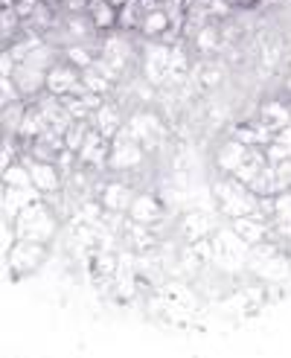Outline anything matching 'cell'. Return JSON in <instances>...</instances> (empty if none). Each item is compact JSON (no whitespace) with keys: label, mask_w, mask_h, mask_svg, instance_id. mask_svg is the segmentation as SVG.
I'll return each mask as SVG.
<instances>
[{"label":"cell","mask_w":291,"mask_h":358,"mask_svg":"<svg viewBox=\"0 0 291 358\" xmlns=\"http://www.w3.org/2000/svg\"><path fill=\"white\" fill-rule=\"evenodd\" d=\"M143 15H146V9L140 6V0H125V3L120 6L117 27H120L122 32H134V29H140V24H143Z\"/></svg>","instance_id":"obj_18"},{"label":"cell","mask_w":291,"mask_h":358,"mask_svg":"<svg viewBox=\"0 0 291 358\" xmlns=\"http://www.w3.org/2000/svg\"><path fill=\"white\" fill-rule=\"evenodd\" d=\"M260 207V195L253 192L250 187H242L239 192H233V195H227V199H222L215 204V210H218V216L222 219H242V216H250L253 210Z\"/></svg>","instance_id":"obj_5"},{"label":"cell","mask_w":291,"mask_h":358,"mask_svg":"<svg viewBox=\"0 0 291 358\" xmlns=\"http://www.w3.org/2000/svg\"><path fill=\"white\" fill-rule=\"evenodd\" d=\"M90 122H94V129H99L108 140H111V137L122 129V125H125V122H122V114H120V105H117V102H108V99L94 111Z\"/></svg>","instance_id":"obj_13"},{"label":"cell","mask_w":291,"mask_h":358,"mask_svg":"<svg viewBox=\"0 0 291 358\" xmlns=\"http://www.w3.org/2000/svg\"><path fill=\"white\" fill-rule=\"evenodd\" d=\"M47 259V242H32V239H15V245L6 250V268L12 277H27L38 271Z\"/></svg>","instance_id":"obj_2"},{"label":"cell","mask_w":291,"mask_h":358,"mask_svg":"<svg viewBox=\"0 0 291 358\" xmlns=\"http://www.w3.org/2000/svg\"><path fill=\"white\" fill-rule=\"evenodd\" d=\"M62 56H64V62H70L73 67H79V70H85V67H90L94 64V52H90V47L87 44H82V41H73V44H64V50H62Z\"/></svg>","instance_id":"obj_20"},{"label":"cell","mask_w":291,"mask_h":358,"mask_svg":"<svg viewBox=\"0 0 291 358\" xmlns=\"http://www.w3.org/2000/svg\"><path fill=\"white\" fill-rule=\"evenodd\" d=\"M260 120L268 125V129L280 131V129H285V125L291 122V108H288L285 102L268 99V102H262V105H260Z\"/></svg>","instance_id":"obj_16"},{"label":"cell","mask_w":291,"mask_h":358,"mask_svg":"<svg viewBox=\"0 0 291 358\" xmlns=\"http://www.w3.org/2000/svg\"><path fill=\"white\" fill-rule=\"evenodd\" d=\"M265 149V160L271 166H280V164H285V160H291V146L288 143H283V140H271L268 146H262Z\"/></svg>","instance_id":"obj_25"},{"label":"cell","mask_w":291,"mask_h":358,"mask_svg":"<svg viewBox=\"0 0 291 358\" xmlns=\"http://www.w3.org/2000/svg\"><path fill=\"white\" fill-rule=\"evenodd\" d=\"M248 149H250V146H245V143L236 140V137L227 140V143H222V146H218V152H215V166H218V172H222V175H233L236 169L245 164Z\"/></svg>","instance_id":"obj_11"},{"label":"cell","mask_w":291,"mask_h":358,"mask_svg":"<svg viewBox=\"0 0 291 358\" xmlns=\"http://www.w3.org/2000/svg\"><path fill=\"white\" fill-rule=\"evenodd\" d=\"M213 227H215V222H213L210 213H204V210H192V213H187V216H184V222H180V234H184L190 242H195V239L210 236V234H213Z\"/></svg>","instance_id":"obj_14"},{"label":"cell","mask_w":291,"mask_h":358,"mask_svg":"<svg viewBox=\"0 0 291 358\" xmlns=\"http://www.w3.org/2000/svg\"><path fill=\"white\" fill-rule=\"evenodd\" d=\"M82 82H85V87H87V91H94V94H102V96H108V94H111L114 91V82H108L102 73H99V70L94 67V64H90V67H85L82 70Z\"/></svg>","instance_id":"obj_22"},{"label":"cell","mask_w":291,"mask_h":358,"mask_svg":"<svg viewBox=\"0 0 291 358\" xmlns=\"http://www.w3.org/2000/svg\"><path fill=\"white\" fill-rule=\"evenodd\" d=\"M132 52H134V47H132L129 32H108V35H105V41H102L99 56H105V59L111 62L114 67H120L122 73H125V67H129Z\"/></svg>","instance_id":"obj_10"},{"label":"cell","mask_w":291,"mask_h":358,"mask_svg":"<svg viewBox=\"0 0 291 358\" xmlns=\"http://www.w3.org/2000/svg\"><path fill=\"white\" fill-rule=\"evenodd\" d=\"M12 79L17 82V87H21V94L29 96V99H35L41 91H47V70L44 67H35L29 62H17Z\"/></svg>","instance_id":"obj_9"},{"label":"cell","mask_w":291,"mask_h":358,"mask_svg":"<svg viewBox=\"0 0 291 358\" xmlns=\"http://www.w3.org/2000/svg\"><path fill=\"white\" fill-rule=\"evenodd\" d=\"M277 175H280L283 189H291V160H285V164L277 166Z\"/></svg>","instance_id":"obj_26"},{"label":"cell","mask_w":291,"mask_h":358,"mask_svg":"<svg viewBox=\"0 0 291 358\" xmlns=\"http://www.w3.org/2000/svg\"><path fill=\"white\" fill-rule=\"evenodd\" d=\"M125 129H129L140 143L146 152H152L157 146V137L163 134V122L155 111H134L129 117V122H125Z\"/></svg>","instance_id":"obj_4"},{"label":"cell","mask_w":291,"mask_h":358,"mask_svg":"<svg viewBox=\"0 0 291 358\" xmlns=\"http://www.w3.org/2000/svg\"><path fill=\"white\" fill-rule=\"evenodd\" d=\"M24 114H27L24 99L21 102H12V105H3V131L6 134H17V131H21Z\"/></svg>","instance_id":"obj_23"},{"label":"cell","mask_w":291,"mask_h":358,"mask_svg":"<svg viewBox=\"0 0 291 358\" xmlns=\"http://www.w3.org/2000/svg\"><path fill=\"white\" fill-rule=\"evenodd\" d=\"M90 125H94L90 120H73V125H70L67 134H64V146L73 149V152H79L85 137H87V131H90Z\"/></svg>","instance_id":"obj_24"},{"label":"cell","mask_w":291,"mask_h":358,"mask_svg":"<svg viewBox=\"0 0 291 358\" xmlns=\"http://www.w3.org/2000/svg\"><path fill=\"white\" fill-rule=\"evenodd\" d=\"M129 219L146 227H157L163 219V201L152 192H137L129 207Z\"/></svg>","instance_id":"obj_8"},{"label":"cell","mask_w":291,"mask_h":358,"mask_svg":"<svg viewBox=\"0 0 291 358\" xmlns=\"http://www.w3.org/2000/svg\"><path fill=\"white\" fill-rule=\"evenodd\" d=\"M143 143L125 129H122L111 137V155H108V169H114V172H132L140 166V160H143Z\"/></svg>","instance_id":"obj_3"},{"label":"cell","mask_w":291,"mask_h":358,"mask_svg":"<svg viewBox=\"0 0 291 358\" xmlns=\"http://www.w3.org/2000/svg\"><path fill=\"white\" fill-rule=\"evenodd\" d=\"M87 15H90V21H94L97 32H108V29H114V27H117L120 9L111 3V0H90Z\"/></svg>","instance_id":"obj_15"},{"label":"cell","mask_w":291,"mask_h":358,"mask_svg":"<svg viewBox=\"0 0 291 358\" xmlns=\"http://www.w3.org/2000/svg\"><path fill=\"white\" fill-rule=\"evenodd\" d=\"M62 6H64L67 12H87L90 0H62Z\"/></svg>","instance_id":"obj_27"},{"label":"cell","mask_w":291,"mask_h":358,"mask_svg":"<svg viewBox=\"0 0 291 358\" xmlns=\"http://www.w3.org/2000/svg\"><path fill=\"white\" fill-rule=\"evenodd\" d=\"M3 187H32L29 166L21 160H15L12 166H3Z\"/></svg>","instance_id":"obj_21"},{"label":"cell","mask_w":291,"mask_h":358,"mask_svg":"<svg viewBox=\"0 0 291 358\" xmlns=\"http://www.w3.org/2000/svg\"><path fill=\"white\" fill-rule=\"evenodd\" d=\"M285 254H288V259H291V239L285 242Z\"/></svg>","instance_id":"obj_28"},{"label":"cell","mask_w":291,"mask_h":358,"mask_svg":"<svg viewBox=\"0 0 291 358\" xmlns=\"http://www.w3.org/2000/svg\"><path fill=\"white\" fill-rule=\"evenodd\" d=\"M82 82V70L73 67L70 62H56L47 70V91L56 96H67L76 91V85Z\"/></svg>","instance_id":"obj_7"},{"label":"cell","mask_w":291,"mask_h":358,"mask_svg":"<svg viewBox=\"0 0 291 358\" xmlns=\"http://www.w3.org/2000/svg\"><path fill=\"white\" fill-rule=\"evenodd\" d=\"M24 164L29 166V175H32V184L38 187L44 195H52V192H62V169L56 166V160H35V157H27Z\"/></svg>","instance_id":"obj_6"},{"label":"cell","mask_w":291,"mask_h":358,"mask_svg":"<svg viewBox=\"0 0 291 358\" xmlns=\"http://www.w3.org/2000/svg\"><path fill=\"white\" fill-rule=\"evenodd\" d=\"M6 224H12L17 239L52 242V236H56V230H59V213L52 210V204L47 199H41V201L24 207L15 219H6Z\"/></svg>","instance_id":"obj_1"},{"label":"cell","mask_w":291,"mask_h":358,"mask_svg":"<svg viewBox=\"0 0 291 358\" xmlns=\"http://www.w3.org/2000/svg\"><path fill=\"white\" fill-rule=\"evenodd\" d=\"M172 27V21H169V15L163 12V6L160 9H152V12H146L143 15V24H140V32L146 35V38H160L163 32H166Z\"/></svg>","instance_id":"obj_17"},{"label":"cell","mask_w":291,"mask_h":358,"mask_svg":"<svg viewBox=\"0 0 291 358\" xmlns=\"http://www.w3.org/2000/svg\"><path fill=\"white\" fill-rule=\"evenodd\" d=\"M227 3H230V6H239V3H245V0H227Z\"/></svg>","instance_id":"obj_29"},{"label":"cell","mask_w":291,"mask_h":358,"mask_svg":"<svg viewBox=\"0 0 291 358\" xmlns=\"http://www.w3.org/2000/svg\"><path fill=\"white\" fill-rule=\"evenodd\" d=\"M285 91H288V94H291V76H288V82H285Z\"/></svg>","instance_id":"obj_30"},{"label":"cell","mask_w":291,"mask_h":358,"mask_svg":"<svg viewBox=\"0 0 291 358\" xmlns=\"http://www.w3.org/2000/svg\"><path fill=\"white\" fill-rule=\"evenodd\" d=\"M195 47H198V52H204V56H213V52L222 47V41H225V35H222V29L218 27H213V24H204L201 29H198L195 35Z\"/></svg>","instance_id":"obj_19"},{"label":"cell","mask_w":291,"mask_h":358,"mask_svg":"<svg viewBox=\"0 0 291 358\" xmlns=\"http://www.w3.org/2000/svg\"><path fill=\"white\" fill-rule=\"evenodd\" d=\"M134 195H137V192H134L129 184H125V181H111V184L102 187L99 201H102L105 210H111V213H129Z\"/></svg>","instance_id":"obj_12"}]
</instances>
